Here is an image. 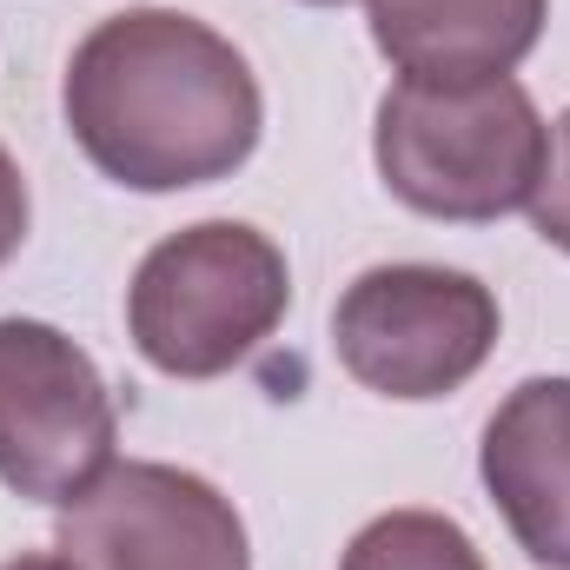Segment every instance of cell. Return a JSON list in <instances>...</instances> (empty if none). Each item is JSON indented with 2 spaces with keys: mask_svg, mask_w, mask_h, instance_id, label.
<instances>
[{
  "mask_svg": "<svg viewBox=\"0 0 570 570\" xmlns=\"http://www.w3.org/2000/svg\"><path fill=\"white\" fill-rule=\"evenodd\" d=\"M80 153L134 193H186L239 173L266 134V94L246 53L179 7L100 20L60 87Z\"/></svg>",
  "mask_w": 570,
  "mask_h": 570,
  "instance_id": "6da1fadb",
  "label": "cell"
},
{
  "mask_svg": "<svg viewBox=\"0 0 570 570\" xmlns=\"http://www.w3.org/2000/svg\"><path fill=\"white\" fill-rule=\"evenodd\" d=\"M544 134L551 127L538 120V100L511 73L399 80L379 100L372 153L399 206L451 226H484L531 206L544 173Z\"/></svg>",
  "mask_w": 570,
  "mask_h": 570,
  "instance_id": "7a4b0ae2",
  "label": "cell"
},
{
  "mask_svg": "<svg viewBox=\"0 0 570 570\" xmlns=\"http://www.w3.org/2000/svg\"><path fill=\"white\" fill-rule=\"evenodd\" d=\"M292 305L285 253L246 219H199L159 239L127 285V338L166 379L246 365Z\"/></svg>",
  "mask_w": 570,
  "mask_h": 570,
  "instance_id": "3957f363",
  "label": "cell"
},
{
  "mask_svg": "<svg viewBox=\"0 0 570 570\" xmlns=\"http://www.w3.org/2000/svg\"><path fill=\"white\" fill-rule=\"evenodd\" d=\"M332 352L379 399H444L498 352V292L451 266H372L332 312Z\"/></svg>",
  "mask_w": 570,
  "mask_h": 570,
  "instance_id": "277c9868",
  "label": "cell"
},
{
  "mask_svg": "<svg viewBox=\"0 0 570 570\" xmlns=\"http://www.w3.org/2000/svg\"><path fill=\"white\" fill-rule=\"evenodd\" d=\"M120 444L100 365L47 318H0V484L33 504H73Z\"/></svg>",
  "mask_w": 570,
  "mask_h": 570,
  "instance_id": "5b68a950",
  "label": "cell"
},
{
  "mask_svg": "<svg viewBox=\"0 0 570 570\" xmlns=\"http://www.w3.org/2000/svg\"><path fill=\"white\" fill-rule=\"evenodd\" d=\"M73 570H253L246 524L219 484L179 464H107L53 531Z\"/></svg>",
  "mask_w": 570,
  "mask_h": 570,
  "instance_id": "8992f818",
  "label": "cell"
},
{
  "mask_svg": "<svg viewBox=\"0 0 570 570\" xmlns=\"http://www.w3.org/2000/svg\"><path fill=\"white\" fill-rule=\"evenodd\" d=\"M478 471L524 558L570 570V379H524L491 412Z\"/></svg>",
  "mask_w": 570,
  "mask_h": 570,
  "instance_id": "52a82bcc",
  "label": "cell"
},
{
  "mask_svg": "<svg viewBox=\"0 0 570 570\" xmlns=\"http://www.w3.org/2000/svg\"><path fill=\"white\" fill-rule=\"evenodd\" d=\"M365 20L405 80H491L538 47L551 0H365Z\"/></svg>",
  "mask_w": 570,
  "mask_h": 570,
  "instance_id": "ba28073f",
  "label": "cell"
},
{
  "mask_svg": "<svg viewBox=\"0 0 570 570\" xmlns=\"http://www.w3.org/2000/svg\"><path fill=\"white\" fill-rule=\"evenodd\" d=\"M338 570H484V558L444 511H385L345 544Z\"/></svg>",
  "mask_w": 570,
  "mask_h": 570,
  "instance_id": "9c48e42d",
  "label": "cell"
},
{
  "mask_svg": "<svg viewBox=\"0 0 570 570\" xmlns=\"http://www.w3.org/2000/svg\"><path fill=\"white\" fill-rule=\"evenodd\" d=\"M531 226L558 253H570V107L544 134V173H538V193H531Z\"/></svg>",
  "mask_w": 570,
  "mask_h": 570,
  "instance_id": "30bf717a",
  "label": "cell"
},
{
  "mask_svg": "<svg viewBox=\"0 0 570 570\" xmlns=\"http://www.w3.org/2000/svg\"><path fill=\"white\" fill-rule=\"evenodd\" d=\"M20 239H27V179H20L13 153L0 146V266L20 253Z\"/></svg>",
  "mask_w": 570,
  "mask_h": 570,
  "instance_id": "8fae6325",
  "label": "cell"
},
{
  "mask_svg": "<svg viewBox=\"0 0 570 570\" xmlns=\"http://www.w3.org/2000/svg\"><path fill=\"white\" fill-rule=\"evenodd\" d=\"M0 570H73L67 558H7Z\"/></svg>",
  "mask_w": 570,
  "mask_h": 570,
  "instance_id": "7c38bea8",
  "label": "cell"
},
{
  "mask_svg": "<svg viewBox=\"0 0 570 570\" xmlns=\"http://www.w3.org/2000/svg\"><path fill=\"white\" fill-rule=\"evenodd\" d=\"M305 7H345V0H305Z\"/></svg>",
  "mask_w": 570,
  "mask_h": 570,
  "instance_id": "4fadbf2b",
  "label": "cell"
}]
</instances>
